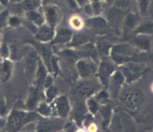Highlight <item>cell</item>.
<instances>
[{
	"label": "cell",
	"mask_w": 153,
	"mask_h": 132,
	"mask_svg": "<svg viewBox=\"0 0 153 132\" xmlns=\"http://www.w3.org/2000/svg\"><path fill=\"white\" fill-rule=\"evenodd\" d=\"M75 67L82 79H90L96 75V71L98 68L95 61L90 57L81 58L78 59L76 61Z\"/></svg>",
	"instance_id": "cell-6"
},
{
	"label": "cell",
	"mask_w": 153,
	"mask_h": 132,
	"mask_svg": "<svg viewBox=\"0 0 153 132\" xmlns=\"http://www.w3.org/2000/svg\"><path fill=\"white\" fill-rule=\"evenodd\" d=\"M44 19H45V23L51 26V27L55 28L57 24L60 20V12L59 8L56 6L51 4L45 5L44 7Z\"/></svg>",
	"instance_id": "cell-12"
},
{
	"label": "cell",
	"mask_w": 153,
	"mask_h": 132,
	"mask_svg": "<svg viewBox=\"0 0 153 132\" xmlns=\"http://www.w3.org/2000/svg\"><path fill=\"white\" fill-rule=\"evenodd\" d=\"M88 107L86 105V102H79L75 105V107L73 108L72 112V119L75 124L77 127H81L83 123V121L85 119L86 116L88 115Z\"/></svg>",
	"instance_id": "cell-14"
},
{
	"label": "cell",
	"mask_w": 153,
	"mask_h": 132,
	"mask_svg": "<svg viewBox=\"0 0 153 132\" xmlns=\"http://www.w3.org/2000/svg\"><path fill=\"white\" fill-rule=\"evenodd\" d=\"M95 99L97 100L100 104H104L107 103L109 101V98H110V95L108 90H100L97 92L95 93V95H93Z\"/></svg>",
	"instance_id": "cell-31"
},
{
	"label": "cell",
	"mask_w": 153,
	"mask_h": 132,
	"mask_svg": "<svg viewBox=\"0 0 153 132\" xmlns=\"http://www.w3.org/2000/svg\"><path fill=\"white\" fill-rule=\"evenodd\" d=\"M5 112H6L5 106H4L2 102H0V114H4Z\"/></svg>",
	"instance_id": "cell-42"
},
{
	"label": "cell",
	"mask_w": 153,
	"mask_h": 132,
	"mask_svg": "<svg viewBox=\"0 0 153 132\" xmlns=\"http://www.w3.org/2000/svg\"><path fill=\"white\" fill-rule=\"evenodd\" d=\"M87 41H88V39L85 35L76 34V35H73L72 39L68 44L71 47H82L83 44H85Z\"/></svg>",
	"instance_id": "cell-29"
},
{
	"label": "cell",
	"mask_w": 153,
	"mask_h": 132,
	"mask_svg": "<svg viewBox=\"0 0 153 132\" xmlns=\"http://www.w3.org/2000/svg\"><path fill=\"white\" fill-rule=\"evenodd\" d=\"M91 7H92L94 15H100L103 10V4L99 0H95L91 3Z\"/></svg>",
	"instance_id": "cell-35"
},
{
	"label": "cell",
	"mask_w": 153,
	"mask_h": 132,
	"mask_svg": "<svg viewBox=\"0 0 153 132\" xmlns=\"http://www.w3.org/2000/svg\"><path fill=\"white\" fill-rule=\"evenodd\" d=\"M39 52L40 54L39 57H40L41 59L43 60V62L46 65L49 72H52V60L54 56H53L52 51L51 50L50 47L46 45V44L40 46L39 49Z\"/></svg>",
	"instance_id": "cell-18"
},
{
	"label": "cell",
	"mask_w": 153,
	"mask_h": 132,
	"mask_svg": "<svg viewBox=\"0 0 153 132\" xmlns=\"http://www.w3.org/2000/svg\"><path fill=\"white\" fill-rule=\"evenodd\" d=\"M39 119V115L36 111L13 110L8 117L6 130L8 131H18L22 129L26 124Z\"/></svg>",
	"instance_id": "cell-1"
},
{
	"label": "cell",
	"mask_w": 153,
	"mask_h": 132,
	"mask_svg": "<svg viewBox=\"0 0 153 132\" xmlns=\"http://www.w3.org/2000/svg\"><path fill=\"white\" fill-rule=\"evenodd\" d=\"M40 90L36 87L30 89L29 95H28L27 99V107L30 110H35L37 107L38 104L40 102L39 98H40Z\"/></svg>",
	"instance_id": "cell-19"
},
{
	"label": "cell",
	"mask_w": 153,
	"mask_h": 132,
	"mask_svg": "<svg viewBox=\"0 0 153 132\" xmlns=\"http://www.w3.org/2000/svg\"><path fill=\"white\" fill-rule=\"evenodd\" d=\"M126 83L125 78L121 70H116L113 73L112 75L111 76L109 82H108V92L110 96L112 97H118L119 94L120 92L121 88L123 86V84Z\"/></svg>",
	"instance_id": "cell-10"
},
{
	"label": "cell",
	"mask_w": 153,
	"mask_h": 132,
	"mask_svg": "<svg viewBox=\"0 0 153 132\" xmlns=\"http://www.w3.org/2000/svg\"><path fill=\"white\" fill-rule=\"evenodd\" d=\"M98 91L95 82L89 79H83L81 82H78L72 88V95L79 99H85L88 98L93 96Z\"/></svg>",
	"instance_id": "cell-5"
},
{
	"label": "cell",
	"mask_w": 153,
	"mask_h": 132,
	"mask_svg": "<svg viewBox=\"0 0 153 132\" xmlns=\"http://www.w3.org/2000/svg\"><path fill=\"white\" fill-rule=\"evenodd\" d=\"M151 0H137L139 11L140 15H145L148 11Z\"/></svg>",
	"instance_id": "cell-33"
},
{
	"label": "cell",
	"mask_w": 153,
	"mask_h": 132,
	"mask_svg": "<svg viewBox=\"0 0 153 132\" xmlns=\"http://www.w3.org/2000/svg\"><path fill=\"white\" fill-rule=\"evenodd\" d=\"M85 24L91 28H103L107 26V21L100 15H94L85 21Z\"/></svg>",
	"instance_id": "cell-24"
},
{
	"label": "cell",
	"mask_w": 153,
	"mask_h": 132,
	"mask_svg": "<svg viewBox=\"0 0 153 132\" xmlns=\"http://www.w3.org/2000/svg\"><path fill=\"white\" fill-rule=\"evenodd\" d=\"M152 91H153V85H152Z\"/></svg>",
	"instance_id": "cell-47"
},
{
	"label": "cell",
	"mask_w": 153,
	"mask_h": 132,
	"mask_svg": "<svg viewBox=\"0 0 153 132\" xmlns=\"http://www.w3.org/2000/svg\"><path fill=\"white\" fill-rule=\"evenodd\" d=\"M39 58L40 57L38 55L37 52H35L34 50L30 51L27 55L25 59V68L27 72V75L35 77V70H36V68H37Z\"/></svg>",
	"instance_id": "cell-17"
},
{
	"label": "cell",
	"mask_w": 153,
	"mask_h": 132,
	"mask_svg": "<svg viewBox=\"0 0 153 132\" xmlns=\"http://www.w3.org/2000/svg\"><path fill=\"white\" fill-rule=\"evenodd\" d=\"M48 73H49V70L46 67V65L44 64V62H43V60L39 58L35 75V84L36 88L39 90L43 88V82Z\"/></svg>",
	"instance_id": "cell-15"
},
{
	"label": "cell",
	"mask_w": 153,
	"mask_h": 132,
	"mask_svg": "<svg viewBox=\"0 0 153 132\" xmlns=\"http://www.w3.org/2000/svg\"><path fill=\"white\" fill-rule=\"evenodd\" d=\"M72 30L68 28H59L55 31L54 39L51 41L53 44H67L71 42L72 39Z\"/></svg>",
	"instance_id": "cell-16"
},
{
	"label": "cell",
	"mask_w": 153,
	"mask_h": 132,
	"mask_svg": "<svg viewBox=\"0 0 153 132\" xmlns=\"http://www.w3.org/2000/svg\"><path fill=\"white\" fill-rule=\"evenodd\" d=\"M118 98L121 103L131 110L140 109L145 100L143 92L136 88H127L120 90Z\"/></svg>",
	"instance_id": "cell-3"
},
{
	"label": "cell",
	"mask_w": 153,
	"mask_h": 132,
	"mask_svg": "<svg viewBox=\"0 0 153 132\" xmlns=\"http://www.w3.org/2000/svg\"><path fill=\"white\" fill-rule=\"evenodd\" d=\"M116 70V63L112 60H102L100 62L96 71V75L100 84L103 87H108L111 76Z\"/></svg>",
	"instance_id": "cell-7"
},
{
	"label": "cell",
	"mask_w": 153,
	"mask_h": 132,
	"mask_svg": "<svg viewBox=\"0 0 153 132\" xmlns=\"http://www.w3.org/2000/svg\"><path fill=\"white\" fill-rule=\"evenodd\" d=\"M11 0H0V3L3 6H7Z\"/></svg>",
	"instance_id": "cell-43"
},
{
	"label": "cell",
	"mask_w": 153,
	"mask_h": 132,
	"mask_svg": "<svg viewBox=\"0 0 153 132\" xmlns=\"http://www.w3.org/2000/svg\"><path fill=\"white\" fill-rule=\"evenodd\" d=\"M130 43L140 52H146L150 50L152 45V36L144 34H135Z\"/></svg>",
	"instance_id": "cell-11"
},
{
	"label": "cell",
	"mask_w": 153,
	"mask_h": 132,
	"mask_svg": "<svg viewBox=\"0 0 153 132\" xmlns=\"http://www.w3.org/2000/svg\"><path fill=\"white\" fill-rule=\"evenodd\" d=\"M152 45H153V35H152Z\"/></svg>",
	"instance_id": "cell-48"
},
{
	"label": "cell",
	"mask_w": 153,
	"mask_h": 132,
	"mask_svg": "<svg viewBox=\"0 0 153 132\" xmlns=\"http://www.w3.org/2000/svg\"><path fill=\"white\" fill-rule=\"evenodd\" d=\"M10 55V50L8 46L6 43H3L0 46V56L3 58V59H6L9 57Z\"/></svg>",
	"instance_id": "cell-36"
},
{
	"label": "cell",
	"mask_w": 153,
	"mask_h": 132,
	"mask_svg": "<svg viewBox=\"0 0 153 132\" xmlns=\"http://www.w3.org/2000/svg\"><path fill=\"white\" fill-rule=\"evenodd\" d=\"M44 5H48V4H51L54 0H42Z\"/></svg>",
	"instance_id": "cell-44"
},
{
	"label": "cell",
	"mask_w": 153,
	"mask_h": 132,
	"mask_svg": "<svg viewBox=\"0 0 153 132\" xmlns=\"http://www.w3.org/2000/svg\"><path fill=\"white\" fill-rule=\"evenodd\" d=\"M69 24L70 27L75 30H82L85 25V22L80 16L79 15H72L69 19Z\"/></svg>",
	"instance_id": "cell-27"
},
{
	"label": "cell",
	"mask_w": 153,
	"mask_h": 132,
	"mask_svg": "<svg viewBox=\"0 0 153 132\" xmlns=\"http://www.w3.org/2000/svg\"><path fill=\"white\" fill-rule=\"evenodd\" d=\"M99 112L100 113L103 125L108 126L110 122L111 119V115H112V109H111V105L108 104V102L102 104V106L100 107Z\"/></svg>",
	"instance_id": "cell-25"
},
{
	"label": "cell",
	"mask_w": 153,
	"mask_h": 132,
	"mask_svg": "<svg viewBox=\"0 0 153 132\" xmlns=\"http://www.w3.org/2000/svg\"><path fill=\"white\" fill-rule=\"evenodd\" d=\"M8 23H9L11 27H17L19 26H20L21 20L20 19L19 17H17V16H11V17L9 18V19H8Z\"/></svg>",
	"instance_id": "cell-38"
},
{
	"label": "cell",
	"mask_w": 153,
	"mask_h": 132,
	"mask_svg": "<svg viewBox=\"0 0 153 132\" xmlns=\"http://www.w3.org/2000/svg\"><path fill=\"white\" fill-rule=\"evenodd\" d=\"M66 3L68 5V7L71 8H72V9H76V8L78 7L79 5L77 2H76V0H65Z\"/></svg>",
	"instance_id": "cell-39"
},
{
	"label": "cell",
	"mask_w": 153,
	"mask_h": 132,
	"mask_svg": "<svg viewBox=\"0 0 153 132\" xmlns=\"http://www.w3.org/2000/svg\"><path fill=\"white\" fill-rule=\"evenodd\" d=\"M76 2L78 3L79 7H84L88 3V0H76Z\"/></svg>",
	"instance_id": "cell-41"
},
{
	"label": "cell",
	"mask_w": 153,
	"mask_h": 132,
	"mask_svg": "<svg viewBox=\"0 0 153 132\" xmlns=\"http://www.w3.org/2000/svg\"><path fill=\"white\" fill-rule=\"evenodd\" d=\"M12 63L7 59L0 62V80L7 82L11 76Z\"/></svg>",
	"instance_id": "cell-20"
},
{
	"label": "cell",
	"mask_w": 153,
	"mask_h": 132,
	"mask_svg": "<svg viewBox=\"0 0 153 132\" xmlns=\"http://www.w3.org/2000/svg\"><path fill=\"white\" fill-rule=\"evenodd\" d=\"M55 34V28L51 27L47 23H44L40 27H39L35 33V38L38 42L48 43V42H51L54 39Z\"/></svg>",
	"instance_id": "cell-13"
},
{
	"label": "cell",
	"mask_w": 153,
	"mask_h": 132,
	"mask_svg": "<svg viewBox=\"0 0 153 132\" xmlns=\"http://www.w3.org/2000/svg\"><path fill=\"white\" fill-rule=\"evenodd\" d=\"M26 15H27V19L30 21V23H33L34 25L37 26V27H40L41 25L45 23L44 15H42L40 12H39L37 9L26 11Z\"/></svg>",
	"instance_id": "cell-21"
},
{
	"label": "cell",
	"mask_w": 153,
	"mask_h": 132,
	"mask_svg": "<svg viewBox=\"0 0 153 132\" xmlns=\"http://www.w3.org/2000/svg\"><path fill=\"white\" fill-rule=\"evenodd\" d=\"M120 70L124 75L126 83H132L140 79L144 75L148 67L143 63L135 60L121 65Z\"/></svg>",
	"instance_id": "cell-4"
},
{
	"label": "cell",
	"mask_w": 153,
	"mask_h": 132,
	"mask_svg": "<svg viewBox=\"0 0 153 132\" xmlns=\"http://www.w3.org/2000/svg\"><path fill=\"white\" fill-rule=\"evenodd\" d=\"M44 90H44V95H45L46 99L48 102H51L58 96V90L54 85L47 87Z\"/></svg>",
	"instance_id": "cell-30"
},
{
	"label": "cell",
	"mask_w": 153,
	"mask_h": 132,
	"mask_svg": "<svg viewBox=\"0 0 153 132\" xmlns=\"http://www.w3.org/2000/svg\"><path fill=\"white\" fill-rule=\"evenodd\" d=\"M54 116L66 119L71 113L70 102L66 95H59L51 102Z\"/></svg>",
	"instance_id": "cell-9"
},
{
	"label": "cell",
	"mask_w": 153,
	"mask_h": 132,
	"mask_svg": "<svg viewBox=\"0 0 153 132\" xmlns=\"http://www.w3.org/2000/svg\"><path fill=\"white\" fill-rule=\"evenodd\" d=\"M85 102L86 105H87V107H88V111H89L90 114L94 115L98 112L100 106V102L95 99L94 96H91V97L88 98Z\"/></svg>",
	"instance_id": "cell-28"
},
{
	"label": "cell",
	"mask_w": 153,
	"mask_h": 132,
	"mask_svg": "<svg viewBox=\"0 0 153 132\" xmlns=\"http://www.w3.org/2000/svg\"><path fill=\"white\" fill-rule=\"evenodd\" d=\"M7 16V12H3L0 15V27H2L5 23Z\"/></svg>",
	"instance_id": "cell-40"
},
{
	"label": "cell",
	"mask_w": 153,
	"mask_h": 132,
	"mask_svg": "<svg viewBox=\"0 0 153 132\" xmlns=\"http://www.w3.org/2000/svg\"><path fill=\"white\" fill-rule=\"evenodd\" d=\"M35 111L39 114L41 116L43 117H50V116H54L53 115V110L51 102H48V101H42L39 104L37 107L35 108Z\"/></svg>",
	"instance_id": "cell-22"
},
{
	"label": "cell",
	"mask_w": 153,
	"mask_h": 132,
	"mask_svg": "<svg viewBox=\"0 0 153 132\" xmlns=\"http://www.w3.org/2000/svg\"><path fill=\"white\" fill-rule=\"evenodd\" d=\"M53 82H54V76L51 74V72H49L48 74V75L46 76L45 79H44V82H43V88L45 89L47 87H50V86L53 85Z\"/></svg>",
	"instance_id": "cell-37"
},
{
	"label": "cell",
	"mask_w": 153,
	"mask_h": 132,
	"mask_svg": "<svg viewBox=\"0 0 153 132\" xmlns=\"http://www.w3.org/2000/svg\"><path fill=\"white\" fill-rule=\"evenodd\" d=\"M131 0H115V7L120 10H126L131 5Z\"/></svg>",
	"instance_id": "cell-34"
},
{
	"label": "cell",
	"mask_w": 153,
	"mask_h": 132,
	"mask_svg": "<svg viewBox=\"0 0 153 132\" xmlns=\"http://www.w3.org/2000/svg\"><path fill=\"white\" fill-rule=\"evenodd\" d=\"M140 17L138 15L134 14L132 12H130L127 14L124 19V26L127 29L129 30H136V27L140 25Z\"/></svg>",
	"instance_id": "cell-23"
},
{
	"label": "cell",
	"mask_w": 153,
	"mask_h": 132,
	"mask_svg": "<svg viewBox=\"0 0 153 132\" xmlns=\"http://www.w3.org/2000/svg\"><path fill=\"white\" fill-rule=\"evenodd\" d=\"M140 52L131 43H119L112 46L109 51L111 59L119 66L135 61V56Z\"/></svg>",
	"instance_id": "cell-2"
},
{
	"label": "cell",
	"mask_w": 153,
	"mask_h": 132,
	"mask_svg": "<svg viewBox=\"0 0 153 132\" xmlns=\"http://www.w3.org/2000/svg\"><path fill=\"white\" fill-rule=\"evenodd\" d=\"M11 1H13L14 3H21L23 0H11Z\"/></svg>",
	"instance_id": "cell-45"
},
{
	"label": "cell",
	"mask_w": 153,
	"mask_h": 132,
	"mask_svg": "<svg viewBox=\"0 0 153 132\" xmlns=\"http://www.w3.org/2000/svg\"><path fill=\"white\" fill-rule=\"evenodd\" d=\"M2 59H3V58H2V57H1V56H0V62L2 61Z\"/></svg>",
	"instance_id": "cell-46"
},
{
	"label": "cell",
	"mask_w": 153,
	"mask_h": 132,
	"mask_svg": "<svg viewBox=\"0 0 153 132\" xmlns=\"http://www.w3.org/2000/svg\"><path fill=\"white\" fill-rule=\"evenodd\" d=\"M21 7L25 11L35 10L39 7V1L38 0H23L21 3Z\"/></svg>",
	"instance_id": "cell-32"
},
{
	"label": "cell",
	"mask_w": 153,
	"mask_h": 132,
	"mask_svg": "<svg viewBox=\"0 0 153 132\" xmlns=\"http://www.w3.org/2000/svg\"><path fill=\"white\" fill-rule=\"evenodd\" d=\"M63 118L54 116L44 117L39 119L38 122L36 130L38 131H57L63 130L65 122H63Z\"/></svg>",
	"instance_id": "cell-8"
},
{
	"label": "cell",
	"mask_w": 153,
	"mask_h": 132,
	"mask_svg": "<svg viewBox=\"0 0 153 132\" xmlns=\"http://www.w3.org/2000/svg\"><path fill=\"white\" fill-rule=\"evenodd\" d=\"M135 34H144V35H153V21L140 23V25L135 30Z\"/></svg>",
	"instance_id": "cell-26"
}]
</instances>
